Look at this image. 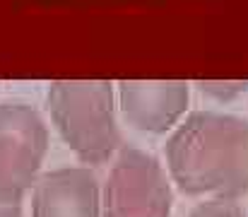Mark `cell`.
Here are the masks:
<instances>
[{"label": "cell", "mask_w": 248, "mask_h": 217, "mask_svg": "<svg viewBox=\"0 0 248 217\" xmlns=\"http://www.w3.org/2000/svg\"><path fill=\"white\" fill-rule=\"evenodd\" d=\"M166 162L183 193L236 200L248 191V121L195 111L171 135Z\"/></svg>", "instance_id": "cell-1"}, {"label": "cell", "mask_w": 248, "mask_h": 217, "mask_svg": "<svg viewBox=\"0 0 248 217\" xmlns=\"http://www.w3.org/2000/svg\"><path fill=\"white\" fill-rule=\"evenodd\" d=\"M51 116L84 164L106 162L121 145L113 114V92L101 80H65L48 89Z\"/></svg>", "instance_id": "cell-2"}, {"label": "cell", "mask_w": 248, "mask_h": 217, "mask_svg": "<svg viewBox=\"0 0 248 217\" xmlns=\"http://www.w3.org/2000/svg\"><path fill=\"white\" fill-rule=\"evenodd\" d=\"M104 217H169L171 186L162 164L140 150H123L104 186Z\"/></svg>", "instance_id": "cell-3"}, {"label": "cell", "mask_w": 248, "mask_h": 217, "mask_svg": "<svg viewBox=\"0 0 248 217\" xmlns=\"http://www.w3.org/2000/svg\"><path fill=\"white\" fill-rule=\"evenodd\" d=\"M48 133L41 116L24 104L0 106V186L27 193L36 184Z\"/></svg>", "instance_id": "cell-4"}, {"label": "cell", "mask_w": 248, "mask_h": 217, "mask_svg": "<svg viewBox=\"0 0 248 217\" xmlns=\"http://www.w3.org/2000/svg\"><path fill=\"white\" fill-rule=\"evenodd\" d=\"M99 186L89 169L70 167L41 176L34 186L31 217H99Z\"/></svg>", "instance_id": "cell-5"}, {"label": "cell", "mask_w": 248, "mask_h": 217, "mask_svg": "<svg viewBox=\"0 0 248 217\" xmlns=\"http://www.w3.org/2000/svg\"><path fill=\"white\" fill-rule=\"evenodd\" d=\"M121 109L125 118L147 133L169 131L188 106V84L173 80L121 82Z\"/></svg>", "instance_id": "cell-6"}, {"label": "cell", "mask_w": 248, "mask_h": 217, "mask_svg": "<svg viewBox=\"0 0 248 217\" xmlns=\"http://www.w3.org/2000/svg\"><path fill=\"white\" fill-rule=\"evenodd\" d=\"M190 217H246L241 205L234 198H210L205 203H200Z\"/></svg>", "instance_id": "cell-7"}, {"label": "cell", "mask_w": 248, "mask_h": 217, "mask_svg": "<svg viewBox=\"0 0 248 217\" xmlns=\"http://www.w3.org/2000/svg\"><path fill=\"white\" fill-rule=\"evenodd\" d=\"M22 198L24 193L0 186V217H22Z\"/></svg>", "instance_id": "cell-8"}]
</instances>
